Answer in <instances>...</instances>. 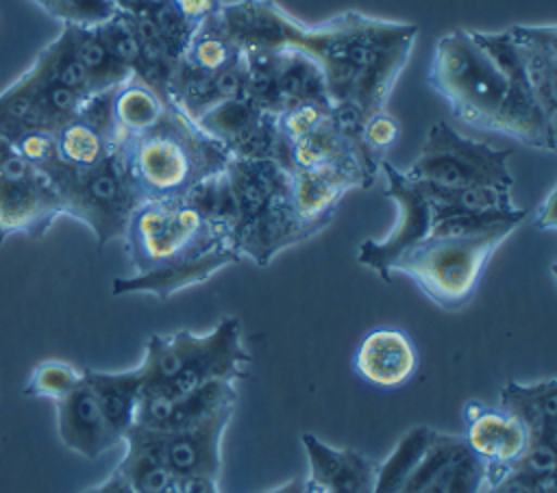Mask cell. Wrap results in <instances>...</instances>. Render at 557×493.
<instances>
[{
  "label": "cell",
  "instance_id": "cell-1",
  "mask_svg": "<svg viewBox=\"0 0 557 493\" xmlns=\"http://www.w3.org/2000/svg\"><path fill=\"white\" fill-rule=\"evenodd\" d=\"M418 26L342 11L318 24L287 13L278 48H298L322 69L331 104H348L366 117L383 111L409 63Z\"/></svg>",
  "mask_w": 557,
  "mask_h": 493
},
{
  "label": "cell",
  "instance_id": "cell-2",
  "mask_svg": "<svg viewBox=\"0 0 557 493\" xmlns=\"http://www.w3.org/2000/svg\"><path fill=\"white\" fill-rule=\"evenodd\" d=\"M133 276L113 280V295L148 293L168 300L242 261L224 224L202 215L187 198L141 202L122 235Z\"/></svg>",
  "mask_w": 557,
  "mask_h": 493
},
{
  "label": "cell",
  "instance_id": "cell-3",
  "mask_svg": "<svg viewBox=\"0 0 557 493\" xmlns=\"http://www.w3.org/2000/svg\"><path fill=\"white\" fill-rule=\"evenodd\" d=\"M426 83L463 124L555 150L557 124L546 119L527 89L509 83L470 30L455 28L437 39Z\"/></svg>",
  "mask_w": 557,
  "mask_h": 493
},
{
  "label": "cell",
  "instance_id": "cell-4",
  "mask_svg": "<svg viewBox=\"0 0 557 493\" xmlns=\"http://www.w3.org/2000/svg\"><path fill=\"white\" fill-rule=\"evenodd\" d=\"M115 154L139 202L185 198L198 182L222 172L231 159L220 141L174 104H168L148 130L122 137Z\"/></svg>",
  "mask_w": 557,
  "mask_h": 493
},
{
  "label": "cell",
  "instance_id": "cell-5",
  "mask_svg": "<svg viewBox=\"0 0 557 493\" xmlns=\"http://www.w3.org/2000/svg\"><path fill=\"white\" fill-rule=\"evenodd\" d=\"M228 189V228L239 256L259 267L318 235L292 202L289 172L272 159H228L224 167Z\"/></svg>",
  "mask_w": 557,
  "mask_h": 493
},
{
  "label": "cell",
  "instance_id": "cell-6",
  "mask_svg": "<svg viewBox=\"0 0 557 493\" xmlns=\"http://www.w3.org/2000/svg\"><path fill=\"white\" fill-rule=\"evenodd\" d=\"M250 354L244 345L242 321L224 317L207 334L176 330L152 334L146 343L141 363L139 395L176 397L202 387L209 380H242Z\"/></svg>",
  "mask_w": 557,
  "mask_h": 493
},
{
  "label": "cell",
  "instance_id": "cell-7",
  "mask_svg": "<svg viewBox=\"0 0 557 493\" xmlns=\"http://www.w3.org/2000/svg\"><path fill=\"white\" fill-rule=\"evenodd\" d=\"M91 96L89 76L67 28L61 26L33 63L0 91V139L24 130H59Z\"/></svg>",
  "mask_w": 557,
  "mask_h": 493
},
{
  "label": "cell",
  "instance_id": "cell-8",
  "mask_svg": "<svg viewBox=\"0 0 557 493\" xmlns=\"http://www.w3.org/2000/svg\"><path fill=\"white\" fill-rule=\"evenodd\" d=\"M513 230L503 226L472 237L426 235L389 265V276L403 274L435 306L459 311L474 298L487 261Z\"/></svg>",
  "mask_w": 557,
  "mask_h": 493
},
{
  "label": "cell",
  "instance_id": "cell-9",
  "mask_svg": "<svg viewBox=\"0 0 557 493\" xmlns=\"http://www.w3.org/2000/svg\"><path fill=\"white\" fill-rule=\"evenodd\" d=\"M41 172L54 185L63 215L83 222L100 248L124 235L131 213L141 204L115 150L89 169H70L54 159Z\"/></svg>",
  "mask_w": 557,
  "mask_h": 493
},
{
  "label": "cell",
  "instance_id": "cell-10",
  "mask_svg": "<svg viewBox=\"0 0 557 493\" xmlns=\"http://www.w3.org/2000/svg\"><path fill=\"white\" fill-rule=\"evenodd\" d=\"M509 154L507 148L474 141L446 122H435L426 132L418 159L403 172L418 182L442 189H511L513 176L509 172Z\"/></svg>",
  "mask_w": 557,
  "mask_h": 493
},
{
  "label": "cell",
  "instance_id": "cell-11",
  "mask_svg": "<svg viewBox=\"0 0 557 493\" xmlns=\"http://www.w3.org/2000/svg\"><path fill=\"white\" fill-rule=\"evenodd\" d=\"M63 215L50 178L0 139V245L13 235L44 237Z\"/></svg>",
  "mask_w": 557,
  "mask_h": 493
},
{
  "label": "cell",
  "instance_id": "cell-12",
  "mask_svg": "<svg viewBox=\"0 0 557 493\" xmlns=\"http://www.w3.org/2000/svg\"><path fill=\"white\" fill-rule=\"evenodd\" d=\"M235 408L218 410L200 424L176 430H150L133 426L124 439L150 452L174 478L176 484L191 480H218L222 434Z\"/></svg>",
  "mask_w": 557,
  "mask_h": 493
},
{
  "label": "cell",
  "instance_id": "cell-13",
  "mask_svg": "<svg viewBox=\"0 0 557 493\" xmlns=\"http://www.w3.org/2000/svg\"><path fill=\"white\" fill-rule=\"evenodd\" d=\"M379 172L385 174V195L396 204V222L383 239H366L359 243L357 258L381 280L389 282V265L413 243L422 241L433 226V208L424 187L409 178L403 169L383 161Z\"/></svg>",
  "mask_w": 557,
  "mask_h": 493
},
{
  "label": "cell",
  "instance_id": "cell-14",
  "mask_svg": "<svg viewBox=\"0 0 557 493\" xmlns=\"http://www.w3.org/2000/svg\"><path fill=\"white\" fill-rule=\"evenodd\" d=\"M461 421V439L468 450L485 465L487 486L496 484L527 452L529 432L524 424L505 408L487 406L481 400H468L463 404Z\"/></svg>",
  "mask_w": 557,
  "mask_h": 493
},
{
  "label": "cell",
  "instance_id": "cell-15",
  "mask_svg": "<svg viewBox=\"0 0 557 493\" xmlns=\"http://www.w3.org/2000/svg\"><path fill=\"white\" fill-rule=\"evenodd\" d=\"M196 124L220 141L231 159H272L278 163L276 115L259 109L246 96L211 106Z\"/></svg>",
  "mask_w": 557,
  "mask_h": 493
},
{
  "label": "cell",
  "instance_id": "cell-16",
  "mask_svg": "<svg viewBox=\"0 0 557 493\" xmlns=\"http://www.w3.org/2000/svg\"><path fill=\"white\" fill-rule=\"evenodd\" d=\"M485 465L468 450L461 434L433 437L398 493H483Z\"/></svg>",
  "mask_w": 557,
  "mask_h": 493
},
{
  "label": "cell",
  "instance_id": "cell-17",
  "mask_svg": "<svg viewBox=\"0 0 557 493\" xmlns=\"http://www.w3.org/2000/svg\"><path fill=\"white\" fill-rule=\"evenodd\" d=\"M115 150L109 89L87 98L81 111L54 130L57 161L70 169H89Z\"/></svg>",
  "mask_w": 557,
  "mask_h": 493
},
{
  "label": "cell",
  "instance_id": "cell-18",
  "mask_svg": "<svg viewBox=\"0 0 557 493\" xmlns=\"http://www.w3.org/2000/svg\"><path fill=\"white\" fill-rule=\"evenodd\" d=\"M237 382L233 380H209L202 387L176 395L154 397L139 395L135 426L150 430H176L200 424L224 408H235Z\"/></svg>",
  "mask_w": 557,
  "mask_h": 493
},
{
  "label": "cell",
  "instance_id": "cell-19",
  "mask_svg": "<svg viewBox=\"0 0 557 493\" xmlns=\"http://www.w3.org/2000/svg\"><path fill=\"white\" fill-rule=\"evenodd\" d=\"M505 33L535 104L548 122L557 124V26L511 24Z\"/></svg>",
  "mask_w": 557,
  "mask_h": 493
},
{
  "label": "cell",
  "instance_id": "cell-20",
  "mask_svg": "<svg viewBox=\"0 0 557 493\" xmlns=\"http://www.w3.org/2000/svg\"><path fill=\"white\" fill-rule=\"evenodd\" d=\"M372 182L348 167H315L289 172V191L298 217L315 232L326 228L350 189H368Z\"/></svg>",
  "mask_w": 557,
  "mask_h": 493
},
{
  "label": "cell",
  "instance_id": "cell-21",
  "mask_svg": "<svg viewBox=\"0 0 557 493\" xmlns=\"http://www.w3.org/2000/svg\"><path fill=\"white\" fill-rule=\"evenodd\" d=\"M57 430L67 450L89 460L102 456L120 443L111 432L85 374L81 382L57 402Z\"/></svg>",
  "mask_w": 557,
  "mask_h": 493
},
{
  "label": "cell",
  "instance_id": "cell-22",
  "mask_svg": "<svg viewBox=\"0 0 557 493\" xmlns=\"http://www.w3.org/2000/svg\"><path fill=\"white\" fill-rule=\"evenodd\" d=\"M309 460L307 482L315 493H374L376 463L355 450H337L313 434H302Z\"/></svg>",
  "mask_w": 557,
  "mask_h": 493
},
{
  "label": "cell",
  "instance_id": "cell-23",
  "mask_svg": "<svg viewBox=\"0 0 557 493\" xmlns=\"http://www.w3.org/2000/svg\"><path fill=\"white\" fill-rule=\"evenodd\" d=\"M418 365L411 339L396 328H376L368 332L355 350L352 367L366 382L381 389L405 384Z\"/></svg>",
  "mask_w": 557,
  "mask_h": 493
},
{
  "label": "cell",
  "instance_id": "cell-24",
  "mask_svg": "<svg viewBox=\"0 0 557 493\" xmlns=\"http://www.w3.org/2000/svg\"><path fill=\"white\" fill-rule=\"evenodd\" d=\"M165 102L141 76L128 74L122 83L109 89V113L115 130V143L122 137L139 135L157 124L163 115Z\"/></svg>",
  "mask_w": 557,
  "mask_h": 493
},
{
  "label": "cell",
  "instance_id": "cell-25",
  "mask_svg": "<svg viewBox=\"0 0 557 493\" xmlns=\"http://www.w3.org/2000/svg\"><path fill=\"white\" fill-rule=\"evenodd\" d=\"M89 387L96 393V400L102 408V415L122 443L124 434L135 426L139 393H141V378L137 367L126 371H96L83 369Z\"/></svg>",
  "mask_w": 557,
  "mask_h": 493
},
{
  "label": "cell",
  "instance_id": "cell-26",
  "mask_svg": "<svg viewBox=\"0 0 557 493\" xmlns=\"http://www.w3.org/2000/svg\"><path fill=\"white\" fill-rule=\"evenodd\" d=\"M429 195L433 219L446 213H505L518 208L511 200V189L494 187H463L442 189L420 182Z\"/></svg>",
  "mask_w": 557,
  "mask_h": 493
},
{
  "label": "cell",
  "instance_id": "cell-27",
  "mask_svg": "<svg viewBox=\"0 0 557 493\" xmlns=\"http://www.w3.org/2000/svg\"><path fill=\"white\" fill-rule=\"evenodd\" d=\"M63 26L67 28L74 52H76L81 65L85 67V72L89 76V85H91L94 96L115 87L117 83H122L131 74L128 69H124L122 65H117L111 59L104 43L96 35L94 26H81V24H63Z\"/></svg>",
  "mask_w": 557,
  "mask_h": 493
},
{
  "label": "cell",
  "instance_id": "cell-28",
  "mask_svg": "<svg viewBox=\"0 0 557 493\" xmlns=\"http://www.w3.org/2000/svg\"><path fill=\"white\" fill-rule=\"evenodd\" d=\"M433 437V428L416 426L411 428L389 452V456L376 465L374 476V493H398L422 458L429 441Z\"/></svg>",
  "mask_w": 557,
  "mask_h": 493
},
{
  "label": "cell",
  "instance_id": "cell-29",
  "mask_svg": "<svg viewBox=\"0 0 557 493\" xmlns=\"http://www.w3.org/2000/svg\"><path fill=\"white\" fill-rule=\"evenodd\" d=\"M213 15L196 28L181 56V61L207 74H218L242 56V50L226 39Z\"/></svg>",
  "mask_w": 557,
  "mask_h": 493
},
{
  "label": "cell",
  "instance_id": "cell-30",
  "mask_svg": "<svg viewBox=\"0 0 557 493\" xmlns=\"http://www.w3.org/2000/svg\"><path fill=\"white\" fill-rule=\"evenodd\" d=\"M83 378V369H76L74 365L65 361H41L33 367L28 382L24 387V393L30 397H46L52 402L63 400Z\"/></svg>",
  "mask_w": 557,
  "mask_h": 493
},
{
  "label": "cell",
  "instance_id": "cell-31",
  "mask_svg": "<svg viewBox=\"0 0 557 493\" xmlns=\"http://www.w3.org/2000/svg\"><path fill=\"white\" fill-rule=\"evenodd\" d=\"M61 24L94 26L115 13L111 0H30Z\"/></svg>",
  "mask_w": 557,
  "mask_h": 493
},
{
  "label": "cell",
  "instance_id": "cell-32",
  "mask_svg": "<svg viewBox=\"0 0 557 493\" xmlns=\"http://www.w3.org/2000/svg\"><path fill=\"white\" fill-rule=\"evenodd\" d=\"M398 132H400V126L396 122L394 115L387 113V109L383 111H376L372 115H368L363 119V126H361V141L366 146V150L379 161L383 163L385 161V154L389 152V148L396 143L398 139Z\"/></svg>",
  "mask_w": 557,
  "mask_h": 493
},
{
  "label": "cell",
  "instance_id": "cell-33",
  "mask_svg": "<svg viewBox=\"0 0 557 493\" xmlns=\"http://www.w3.org/2000/svg\"><path fill=\"white\" fill-rule=\"evenodd\" d=\"M194 28L220 11L224 0H168Z\"/></svg>",
  "mask_w": 557,
  "mask_h": 493
},
{
  "label": "cell",
  "instance_id": "cell-34",
  "mask_svg": "<svg viewBox=\"0 0 557 493\" xmlns=\"http://www.w3.org/2000/svg\"><path fill=\"white\" fill-rule=\"evenodd\" d=\"M535 228L544 232H553L557 228V215H555V187L546 193V198L540 202L535 211Z\"/></svg>",
  "mask_w": 557,
  "mask_h": 493
},
{
  "label": "cell",
  "instance_id": "cell-35",
  "mask_svg": "<svg viewBox=\"0 0 557 493\" xmlns=\"http://www.w3.org/2000/svg\"><path fill=\"white\" fill-rule=\"evenodd\" d=\"M83 493H135V491L122 480V476H120L117 471H113L107 480H102V482L96 484V486L85 489Z\"/></svg>",
  "mask_w": 557,
  "mask_h": 493
},
{
  "label": "cell",
  "instance_id": "cell-36",
  "mask_svg": "<svg viewBox=\"0 0 557 493\" xmlns=\"http://www.w3.org/2000/svg\"><path fill=\"white\" fill-rule=\"evenodd\" d=\"M159 2H163V0H111L115 11H122V13H128V15L144 13V11L152 9V7H157Z\"/></svg>",
  "mask_w": 557,
  "mask_h": 493
},
{
  "label": "cell",
  "instance_id": "cell-37",
  "mask_svg": "<svg viewBox=\"0 0 557 493\" xmlns=\"http://www.w3.org/2000/svg\"><path fill=\"white\" fill-rule=\"evenodd\" d=\"M181 493H220L218 491V480H191L176 484Z\"/></svg>",
  "mask_w": 557,
  "mask_h": 493
},
{
  "label": "cell",
  "instance_id": "cell-38",
  "mask_svg": "<svg viewBox=\"0 0 557 493\" xmlns=\"http://www.w3.org/2000/svg\"><path fill=\"white\" fill-rule=\"evenodd\" d=\"M268 493H315V489L307 482V478H296V480H289Z\"/></svg>",
  "mask_w": 557,
  "mask_h": 493
},
{
  "label": "cell",
  "instance_id": "cell-39",
  "mask_svg": "<svg viewBox=\"0 0 557 493\" xmlns=\"http://www.w3.org/2000/svg\"><path fill=\"white\" fill-rule=\"evenodd\" d=\"M165 493H181V491H178V486H172V489H170V491H165Z\"/></svg>",
  "mask_w": 557,
  "mask_h": 493
}]
</instances>
